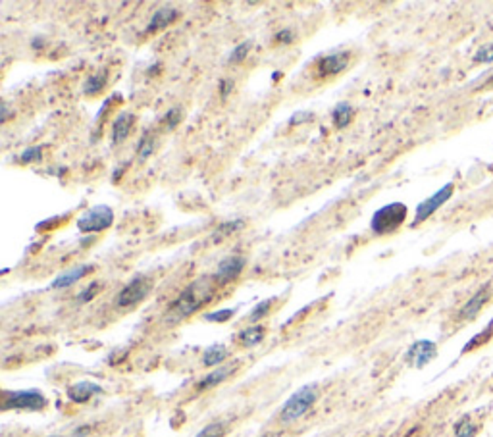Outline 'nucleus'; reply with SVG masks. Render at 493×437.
<instances>
[{
	"instance_id": "4be33fe9",
	"label": "nucleus",
	"mask_w": 493,
	"mask_h": 437,
	"mask_svg": "<svg viewBox=\"0 0 493 437\" xmlns=\"http://www.w3.org/2000/svg\"><path fill=\"white\" fill-rule=\"evenodd\" d=\"M492 335H493V322L489 325H487L486 330H482L478 335H474L470 341H468L467 345H465V349H462V355L465 352H470V351H474V349H478V347H482V345H486L489 339H492Z\"/></svg>"
},
{
	"instance_id": "58836bf2",
	"label": "nucleus",
	"mask_w": 493,
	"mask_h": 437,
	"mask_svg": "<svg viewBox=\"0 0 493 437\" xmlns=\"http://www.w3.org/2000/svg\"><path fill=\"white\" fill-rule=\"evenodd\" d=\"M121 173H124V166H120V168H118V170L114 172V181H118V179H120Z\"/></svg>"
},
{
	"instance_id": "c756f323",
	"label": "nucleus",
	"mask_w": 493,
	"mask_h": 437,
	"mask_svg": "<svg viewBox=\"0 0 493 437\" xmlns=\"http://www.w3.org/2000/svg\"><path fill=\"white\" fill-rule=\"evenodd\" d=\"M234 314H235L234 308H224V311L210 312V314L205 316V320H207V322H227V320L232 318Z\"/></svg>"
},
{
	"instance_id": "2f4dec72",
	"label": "nucleus",
	"mask_w": 493,
	"mask_h": 437,
	"mask_svg": "<svg viewBox=\"0 0 493 437\" xmlns=\"http://www.w3.org/2000/svg\"><path fill=\"white\" fill-rule=\"evenodd\" d=\"M474 62H478V64H484V62H493V45H486V47H482L478 53H476V56H474Z\"/></svg>"
},
{
	"instance_id": "dca6fc26",
	"label": "nucleus",
	"mask_w": 493,
	"mask_h": 437,
	"mask_svg": "<svg viewBox=\"0 0 493 437\" xmlns=\"http://www.w3.org/2000/svg\"><path fill=\"white\" fill-rule=\"evenodd\" d=\"M175 20H178V10H175V8H172V6L158 8V10L154 12L153 18H151V21H148L147 31L148 33H153V31L164 29V27L170 26V23H173Z\"/></svg>"
},
{
	"instance_id": "39448f33",
	"label": "nucleus",
	"mask_w": 493,
	"mask_h": 437,
	"mask_svg": "<svg viewBox=\"0 0 493 437\" xmlns=\"http://www.w3.org/2000/svg\"><path fill=\"white\" fill-rule=\"evenodd\" d=\"M114 224V210L107 205H99L89 208L80 220H77V230L81 233H99L108 230Z\"/></svg>"
},
{
	"instance_id": "72a5a7b5",
	"label": "nucleus",
	"mask_w": 493,
	"mask_h": 437,
	"mask_svg": "<svg viewBox=\"0 0 493 437\" xmlns=\"http://www.w3.org/2000/svg\"><path fill=\"white\" fill-rule=\"evenodd\" d=\"M232 91H234V80H222L220 85H218V93H220L222 99H227Z\"/></svg>"
},
{
	"instance_id": "473e14b6",
	"label": "nucleus",
	"mask_w": 493,
	"mask_h": 437,
	"mask_svg": "<svg viewBox=\"0 0 493 437\" xmlns=\"http://www.w3.org/2000/svg\"><path fill=\"white\" fill-rule=\"evenodd\" d=\"M181 122V108H170V112L166 114V127L173 129Z\"/></svg>"
},
{
	"instance_id": "f03ea898",
	"label": "nucleus",
	"mask_w": 493,
	"mask_h": 437,
	"mask_svg": "<svg viewBox=\"0 0 493 437\" xmlns=\"http://www.w3.org/2000/svg\"><path fill=\"white\" fill-rule=\"evenodd\" d=\"M316 399H318V389H316V385H305V387H300L299 391H295L291 397L287 399L286 404H283V409H281L280 412V420L283 422V424H289V422H295V420H299L300 416H305L310 409H313V404L316 403Z\"/></svg>"
},
{
	"instance_id": "ddd939ff",
	"label": "nucleus",
	"mask_w": 493,
	"mask_h": 437,
	"mask_svg": "<svg viewBox=\"0 0 493 437\" xmlns=\"http://www.w3.org/2000/svg\"><path fill=\"white\" fill-rule=\"evenodd\" d=\"M487 298H489V289H487L486 285L482 287L480 291L476 293L470 301H468L467 305L462 306L459 312V320H474L478 314H480V311L484 308V305L487 303Z\"/></svg>"
},
{
	"instance_id": "0eeeda50",
	"label": "nucleus",
	"mask_w": 493,
	"mask_h": 437,
	"mask_svg": "<svg viewBox=\"0 0 493 437\" xmlns=\"http://www.w3.org/2000/svg\"><path fill=\"white\" fill-rule=\"evenodd\" d=\"M451 195H453V183H447V185L441 187L440 191L433 193L432 197H428L426 200H422V203L418 205V208H416V214H414L413 225L422 224V222L430 218L435 210H440L441 206L451 199Z\"/></svg>"
},
{
	"instance_id": "79ce46f5",
	"label": "nucleus",
	"mask_w": 493,
	"mask_h": 437,
	"mask_svg": "<svg viewBox=\"0 0 493 437\" xmlns=\"http://www.w3.org/2000/svg\"><path fill=\"white\" fill-rule=\"evenodd\" d=\"M50 437H60V436H50Z\"/></svg>"
},
{
	"instance_id": "9b49d317",
	"label": "nucleus",
	"mask_w": 493,
	"mask_h": 437,
	"mask_svg": "<svg viewBox=\"0 0 493 437\" xmlns=\"http://www.w3.org/2000/svg\"><path fill=\"white\" fill-rule=\"evenodd\" d=\"M100 393H102V387L99 384H93V382H77V384L67 387V397L77 404L87 403Z\"/></svg>"
},
{
	"instance_id": "5701e85b",
	"label": "nucleus",
	"mask_w": 493,
	"mask_h": 437,
	"mask_svg": "<svg viewBox=\"0 0 493 437\" xmlns=\"http://www.w3.org/2000/svg\"><path fill=\"white\" fill-rule=\"evenodd\" d=\"M478 431H480V426L474 424L468 416H465L455 424V437H476Z\"/></svg>"
},
{
	"instance_id": "f257e3e1",
	"label": "nucleus",
	"mask_w": 493,
	"mask_h": 437,
	"mask_svg": "<svg viewBox=\"0 0 493 437\" xmlns=\"http://www.w3.org/2000/svg\"><path fill=\"white\" fill-rule=\"evenodd\" d=\"M216 285L218 284L214 281V278L195 279L193 284L187 285L185 289L180 293V297L173 301L170 312H172L173 316H178V318L191 316V314H195L199 308H202L214 297V293L218 289Z\"/></svg>"
},
{
	"instance_id": "20e7f679",
	"label": "nucleus",
	"mask_w": 493,
	"mask_h": 437,
	"mask_svg": "<svg viewBox=\"0 0 493 437\" xmlns=\"http://www.w3.org/2000/svg\"><path fill=\"white\" fill-rule=\"evenodd\" d=\"M48 404L47 397L37 389L4 391L2 411H43Z\"/></svg>"
},
{
	"instance_id": "c9c22d12",
	"label": "nucleus",
	"mask_w": 493,
	"mask_h": 437,
	"mask_svg": "<svg viewBox=\"0 0 493 437\" xmlns=\"http://www.w3.org/2000/svg\"><path fill=\"white\" fill-rule=\"evenodd\" d=\"M91 433V426H81V428H77V430L74 431V436L72 437H85Z\"/></svg>"
},
{
	"instance_id": "4468645a",
	"label": "nucleus",
	"mask_w": 493,
	"mask_h": 437,
	"mask_svg": "<svg viewBox=\"0 0 493 437\" xmlns=\"http://www.w3.org/2000/svg\"><path fill=\"white\" fill-rule=\"evenodd\" d=\"M135 124V116L129 112L120 114L118 118L114 119L112 124V143L118 145V143H124V139H127V135L131 133V127Z\"/></svg>"
},
{
	"instance_id": "ea45409f",
	"label": "nucleus",
	"mask_w": 493,
	"mask_h": 437,
	"mask_svg": "<svg viewBox=\"0 0 493 437\" xmlns=\"http://www.w3.org/2000/svg\"><path fill=\"white\" fill-rule=\"evenodd\" d=\"M487 85L493 87V75H492V77H489V80H487Z\"/></svg>"
},
{
	"instance_id": "f8f14e48",
	"label": "nucleus",
	"mask_w": 493,
	"mask_h": 437,
	"mask_svg": "<svg viewBox=\"0 0 493 437\" xmlns=\"http://www.w3.org/2000/svg\"><path fill=\"white\" fill-rule=\"evenodd\" d=\"M91 272H93V266L91 264L75 266V268H72V270L62 272L58 278H54V281L50 284V289H66V287L77 284L80 279H83L87 274H91Z\"/></svg>"
},
{
	"instance_id": "f3484780",
	"label": "nucleus",
	"mask_w": 493,
	"mask_h": 437,
	"mask_svg": "<svg viewBox=\"0 0 493 437\" xmlns=\"http://www.w3.org/2000/svg\"><path fill=\"white\" fill-rule=\"evenodd\" d=\"M264 335H266V330L262 325H251V328L239 331L237 339L243 347H256L259 343H262Z\"/></svg>"
},
{
	"instance_id": "7c9ffc66",
	"label": "nucleus",
	"mask_w": 493,
	"mask_h": 437,
	"mask_svg": "<svg viewBox=\"0 0 493 437\" xmlns=\"http://www.w3.org/2000/svg\"><path fill=\"white\" fill-rule=\"evenodd\" d=\"M276 43H280V45H291L295 41V33L293 29H289V27H286V29H280L278 33H276Z\"/></svg>"
},
{
	"instance_id": "a878e982",
	"label": "nucleus",
	"mask_w": 493,
	"mask_h": 437,
	"mask_svg": "<svg viewBox=\"0 0 493 437\" xmlns=\"http://www.w3.org/2000/svg\"><path fill=\"white\" fill-rule=\"evenodd\" d=\"M43 160V146H29L20 154L21 164H33Z\"/></svg>"
},
{
	"instance_id": "bb28decb",
	"label": "nucleus",
	"mask_w": 493,
	"mask_h": 437,
	"mask_svg": "<svg viewBox=\"0 0 493 437\" xmlns=\"http://www.w3.org/2000/svg\"><path fill=\"white\" fill-rule=\"evenodd\" d=\"M226 436V424L224 422H212V424H208L207 428H202V430L197 433V437H224Z\"/></svg>"
},
{
	"instance_id": "a19ab883",
	"label": "nucleus",
	"mask_w": 493,
	"mask_h": 437,
	"mask_svg": "<svg viewBox=\"0 0 493 437\" xmlns=\"http://www.w3.org/2000/svg\"><path fill=\"white\" fill-rule=\"evenodd\" d=\"M262 437H276L273 433H266V436H262Z\"/></svg>"
},
{
	"instance_id": "f704fd0d",
	"label": "nucleus",
	"mask_w": 493,
	"mask_h": 437,
	"mask_svg": "<svg viewBox=\"0 0 493 437\" xmlns=\"http://www.w3.org/2000/svg\"><path fill=\"white\" fill-rule=\"evenodd\" d=\"M313 112H297L293 118H291L289 124H291V126H299V124H305V122H313Z\"/></svg>"
},
{
	"instance_id": "2eb2a0df",
	"label": "nucleus",
	"mask_w": 493,
	"mask_h": 437,
	"mask_svg": "<svg viewBox=\"0 0 493 437\" xmlns=\"http://www.w3.org/2000/svg\"><path fill=\"white\" fill-rule=\"evenodd\" d=\"M235 368H237V365L218 366L216 370L210 372L208 376H205V378L200 379L199 384H197V389L207 391V389H210V387H214V385H220L224 379H227L229 376H232V374H234Z\"/></svg>"
},
{
	"instance_id": "412c9836",
	"label": "nucleus",
	"mask_w": 493,
	"mask_h": 437,
	"mask_svg": "<svg viewBox=\"0 0 493 437\" xmlns=\"http://www.w3.org/2000/svg\"><path fill=\"white\" fill-rule=\"evenodd\" d=\"M245 227V220H232V222H224V224H220L218 227H216V232H214L212 239L214 243H220V239L227 237V235H232V233L239 232V230H243Z\"/></svg>"
},
{
	"instance_id": "423d86ee",
	"label": "nucleus",
	"mask_w": 493,
	"mask_h": 437,
	"mask_svg": "<svg viewBox=\"0 0 493 437\" xmlns=\"http://www.w3.org/2000/svg\"><path fill=\"white\" fill-rule=\"evenodd\" d=\"M148 291H151V279L147 276H137L129 284L118 293L116 297V306L118 308H129V306H135L137 303H141L143 298L147 297Z\"/></svg>"
},
{
	"instance_id": "e433bc0d",
	"label": "nucleus",
	"mask_w": 493,
	"mask_h": 437,
	"mask_svg": "<svg viewBox=\"0 0 493 437\" xmlns=\"http://www.w3.org/2000/svg\"><path fill=\"white\" fill-rule=\"evenodd\" d=\"M45 45H47V41L43 39V37H35V39L31 41V48H35V50H40Z\"/></svg>"
},
{
	"instance_id": "c85d7f7f",
	"label": "nucleus",
	"mask_w": 493,
	"mask_h": 437,
	"mask_svg": "<svg viewBox=\"0 0 493 437\" xmlns=\"http://www.w3.org/2000/svg\"><path fill=\"white\" fill-rule=\"evenodd\" d=\"M100 289H102V287H100L99 281H94V284L87 285L85 289H83V291H81L80 295H77V297H75V301H77V303H89V301H93V298L97 297V295H99Z\"/></svg>"
},
{
	"instance_id": "b1692460",
	"label": "nucleus",
	"mask_w": 493,
	"mask_h": 437,
	"mask_svg": "<svg viewBox=\"0 0 493 437\" xmlns=\"http://www.w3.org/2000/svg\"><path fill=\"white\" fill-rule=\"evenodd\" d=\"M251 48H253V41H243V43H239V45L232 50L227 62H229V64H239V62H243V60L246 58V54L251 53Z\"/></svg>"
},
{
	"instance_id": "6ab92c4d",
	"label": "nucleus",
	"mask_w": 493,
	"mask_h": 437,
	"mask_svg": "<svg viewBox=\"0 0 493 437\" xmlns=\"http://www.w3.org/2000/svg\"><path fill=\"white\" fill-rule=\"evenodd\" d=\"M107 81H108L107 72L94 73V75H91V77L83 83V93H85L87 97H94V95H99L100 91L107 87Z\"/></svg>"
},
{
	"instance_id": "aec40b11",
	"label": "nucleus",
	"mask_w": 493,
	"mask_h": 437,
	"mask_svg": "<svg viewBox=\"0 0 493 437\" xmlns=\"http://www.w3.org/2000/svg\"><path fill=\"white\" fill-rule=\"evenodd\" d=\"M227 358V349L224 345H212L208 347L202 355V365L205 366H218Z\"/></svg>"
},
{
	"instance_id": "1a4fd4ad",
	"label": "nucleus",
	"mask_w": 493,
	"mask_h": 437,
	"mask_svg": "<svg viewBox=\"0 0 493 437\" xmlns=\"http://www.w3.org/2000/svg\"><path fill=\"white\" fill-rule=\"evenodd\" d=\"M438 355V347L433 341H416V343L408 349L407 352V362L408 365L416 366V368H424L428 362H432L433 358Z\"/></svg>"
},
{
	"instance_id": "6e6552de",
	"label": "nucleus",
	"mask_w": 493,
	"mask_h": 437,
	"mask_svg": "<svg viewBox=\"0 0 493 437\" xmlns=\"http://www.w3.org/2000/svg\"><path fill=\"white\" fill-rule=\"evenodd\" d=\"M246 266V259L245 257H239V254H234V257H227L218 264L216 268V274H214V281L218 285H226L229 281H234L241 272L243 268Z\"/></svg>"
},
{
	"instance_id": "a211bd4d",
	"label": "nucleus",
	"mask_w": 493,
	"mask_h": 437,
	"mask_svg": "<svg viewBox=\"0 0 493 437\" xmlns=\"http://www.w3.org/2000/svg\"><path fill=\"white\" fill-rule=\"evenodd\" d=\"M353 116H354V110L349 102H340L337 107L333 108V114H332L333 124L340 127V129L349 126V124L353 122Z\"/></svg>"
},
{
	"instance_id": "cd10ccee",
	"label": "nucleus",
	"mask_w": 493,
	"mask_h": 437,
	"mask_svg": "<svg viewBox=\"0 0 493 437\" xmlns=\"http://www.w3.org/2000/svg\"><path fill=\"white\" fill-rule=\"evenodd\" d=\"M272 305H273V298H266V301H262V303H259V305H256L253 308V312H251V316H249V320H251V322H259V320H262V318H264V316H266L268 312H270Z\"/></svg>"
},
{
	"instance_id": "393cba45",
	"label": "nucleus",
	"mask_w": 493,
	"mask_h": 437,
	"mask_svg": "<svg viewBox=\"0 0 493 437\" xmlns=\"http://www.w3.org/2000/svg\"><path fill=\"white\" fill-rule=\"evenodd\" d=\"M154 153V139L151 133H145L143 139L139 141L137 145V154H139V160H147L151 154Z\"/></svg>"
},
{
	"instance_id": "7ed1b4c3",
	"label": "nucleus",
	"mask_w": 493,
	"mask_h": 437,
	"mask_svg": "<svg viewBox=\"0 0 493 437\" xmlns=\"http://www.w3.org/2000/svg\"><path fill=\"white\" fill-rule=\"evenodd\" d=\"M407 206L403 203H391V205L381 206L380 210H376L370 220V230L376 235H387V233L395 232L403 222L407 220Z\"/></svg>"
},
{
	"instance_id": "9d476101",
	"label": "nucleus",
	"mask_w": 493,
	"mask_h": 437,
	"mask_svg": "<svg viewBox=\"0 0 493 437\" xmlns=\"http://www.w3.org/2000/svg\"><path fill=\"white\" fill-rule=\"evenodd\" d=\"M349 62H351V54L347 50L327 54L318 62V72L320 75H337V73L345 72Z\"/></svg>"
},
{
	"instance_id": "4c0bfd02",
	"label": "nucleus",
	"mask_w": 493,
	"mask_h": 437,
	"mask_svg": "<svg viewBox=\"0 0 493 437\" xmlns=\"http://www.w3.org/2000/svg\"><path fill=\"white\" fill-rule=\"evenodd\" d=\"M0 118H2V122H6V119H8V107H6V102H2V116H0Z\"/></svg>"
}]
</instances>
